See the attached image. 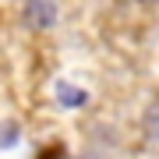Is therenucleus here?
I'll return each instance as SVG.
<instances>
[{
    "label": "nucleus",
    "instance_id": "obj_1",
    "mask_svg": "<svg viewBox=\"0 0 159 159\" xmlns=\"http://www.w3.org/2000/svg\"><path fill=\"white\" fill-rule=\"evenodd\" d=\"M25 21L32 25V29H50L53 21H57V7H53V0H29L25 4Z\"/></svg>",
    "mask_w": 159,
    "mask_h": 159
},
{
    "label": "nucleus",
    "instance_id": "obj_2",
    "mask_svg": "<svg viewBox=\"0 0 159 159\" xmlns=\"http://www.w3.org/2000/svg\"><path fill=\"white\" fill-rule=\"evenodd\" d=\"M57 96H60L64 106H85V102H89V92L85 89H74V85H60Z\"/></svg>",
    "mask_w": 159,
    "mask_h": 159
},
{
    "label": "nucleus",
    "instance_id": "obj_3",
    "mask_svg": "<svg viewBox=\"0 0 159 159\" xmlns=\"http://www.w3.org/2000/svg\"><path fill=\"white\" fill-rule=\"evenodd\" d=\"M35 159H67V148H64V142H50V145L39 148Z\"/></svg>",
    "mask_w": 159,
    "mask_h": 159
}]
</instances>
